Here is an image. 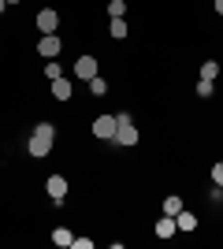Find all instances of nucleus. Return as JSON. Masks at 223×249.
Segmentation results:
<instances>
[{"label":"nucleus","instance_id":"12","mask_svg":"<svg viewBox=\"0 0 223 249\" xmlns=\"http://www.w3.org/2000/svg\"><path fill=\"white\" fill-rule=\"evenodd\" d=\"M201 78L216 82V78H220V63H216V60H205V63H201Z\"/></svg>","mask_w":223,"mask_h":249},{"label":"nucleus","instance_id":"20","mask_svg":"<svg viewBox=\"0 0 223 249\" xmlns=\"http://www.w3.org/2000/svg\"><path fill=\"white\" fill-rule=\"evenodd\" d=\"M216 15H223V0H216Z\"/></svg>","mask_w":223,"mask_h":249},{"label":"nucleus","instance_id":"17","mask_svg":"<svg viewBox=\"0 0 223 249\" xmlns=\"http://www.w3.org/2000/svg\"><path fill=\"white\" fill-rule=\"evenodd\" d=\"M123 11H127L123 0H108V19H123Z\"/></svg>","mask_w":223,"mask_h":249},{"label":"nucleus","instance_id":"21","mask_svg":"<svg viewBox=\"0 0 223 249\" xmlns=\"http://www.w3.org/2000/svg\"><path fill=\"white\" fill-rule=\"evenodd\" d=\"M4 8H8V0H0V15H4Z\"/></svg>","mask_w":223,"mask_h":249},{"label":"nucleus","instance_id":"7","mask_svg":"<svg viewBox=\"0 0 223 249\" xmlns=\"http://www.w3.org/2000/svg\"><path fill=\"white\" fill-rule=\"evenodd\" d=\"M45 190H49V197H52V201H64L67 197V178L64 175H49Z\"/></svg>","mask_w":223,"mask_h":249},{"label":"nucleus","instance_id":"1","mask_svg":"<svg viewBox=\"0 0 223 249\" xmlns=\"http://www.w3.org/2000/svg\"><path fill=\"white\" fill-rule=\"evenodd\" d=\"M52 142H56V126L52 123H37L34 126V134H30V142H26V149H30V156H49L52 153Z\"/></svg>","mask_w":223,"mask_h":249},{"label":"nucleus","instance_id":"8","mask_svg":"<svg viewBox=\"0 0 223 249\" xmlns=\"http://www.w3.org/2000/svg\"><path fill=\"white\" fill-rule=\"evenodd\" d=\"M179 234V227H175V216H164L156 223V238H175Z\"/></svg>","mask_w":223,"mask_h":249},{"label":"nucleus","instance_id":"4","mask_svg":"<svg viewBox=\"0 0 223 249\" xmlns=\"http://www.w3.org/2000/svg\"><path fill=\"white\" fill-rule=\"evenodd\" d=\"M60 49H64V41H60L56 34H41V41H37V56L56 60V56H60Z\"/></svg>","mask_w":223,"mask_h":249},{"label":"nucleus","instance_id":"10","mask_svg":"<svg viewBox=\"0 0 223 249\" xmlns=\"http://www.w3.org/2000/svg\"><path fill=\"white\" fill-rule=\"evenodd\" d=\"M175 227H179V231H197V216H193V212H186V208H182L179 216H175Z\"/></svg>","mask_w":223,"mask_h":249},{"label":"nucleus","instance_id":"16","mask_svg":"<svg viewBox=\"0 0 223 249\" xmlns=\"http://www.w3.org/2000/svg\"><path fill=\"white\" fill-rule=\"evenodd\" d=\"M89 93H93V97H104V93H108V82L101 78V74H97V78H89Z\"/></svg>","mask_w":223,"mask_h":249},{"label":"nucleus","instance_id":"3","mask_svg":"<svg viewBox=\"0 0 223 249\" xmlns=\"http://www.w3.org/2000/svg\"><path fill=\"white\" fill-rule=\"evenodd\" d=\"M116 126H119V115L112 119V115H97L93 119V138L97 142H112L116 138Z\"/></svg>","mask_w":223,"mask_h":249},{"label":"nucleus","instance_id":"11","mask_svg":"<svg viewBox=\"0 0 223 249\" xmlns=\"http://www.w3.org/2000/svg\"><path fill=\"white\" fill-rule=\"evenodd\" d=\"M108 34H112V37H116V41H123V37H127V22H123V19H112V22H108Z\"/></svg>","mask_w":223,"mask_h":249},{"label":"nucleus","instance_id":"22","mask_svg":"<svg viewBox=\"0 0 223 249\" xmlns=\"http://www.w3.org/2000/svg\"><path fill=\"white\" fill-rule=\"evenodd\" d=\"M8 4H22V0H8Z\"/></svg>","mask_w":223,"mask_h":249},{"label":"nucleus","instance_id":"14","mask_svg":"<svg viewBox=\"0 0 223 249\" xmlns=\"http://www.w3.org/2000/svg\"><path fill=\"white\" fill-rule=\"evenodd\" d=\"M71 242H74V234L67 227H56L52 231V246H71Z\"/></svg>","mask_w":223,"mask_h":249},{"label":"nucleus","instance_id":"9","mask_svg":"<svg viewBox=\"0 0 223 249\" xmlns=\"http://www.w3.org/2000/svg\"><path fill=\"white\" fill-rule=\"evenodd\" d=\"M71 93H74V86L67 82V78H56L52 82V97L56 101H71Z\"/></svg>","mask_w":223,"mask_h":249},{"label":"nucleus","instance_id":"19","mask_svg":"<svg viewBox=\"0 0 223 249\" xmlns=\"http://www.w3.org/2000/svg\"><path fill=\"white\" fill-rule=\"evenodd\" d=\"M212 182H216V186H223V164L212 167Z\"/></svg>","mask_w":223,"mask_h":249},{"label":"nucleus","instance_id":"13","mask_svg":"<svg viewBox=\"0 0 223 249\" xmlns=\"http://www.w3.org/2000/svg\"><path fill=\"white\" fill-rule=\"evenodd\" d=\"M179 212H182V197H175V194L164 197V216H179Z\"/></svg>","mask_w":223,"mask_h":249},{"label":"nucleus","instance_id":"18","mask_svg":"<svg viewBox=\"0 0 223 249\" xmlns=\"http://www.w3.org/2000/svg\"><path fill=\"white\" fill-rule=\"evenodd\" d=\"M212 93H216V82L201 78V82H197V97H212Z\"/></svg>","mask_w":223,"mask_h":249},{"label":"nucleus","instance_id":"15","mask_svg":"<svg viewBox=\"0 0 223 249\" xmlns=\"http://www.w3.org/2000/svg\"><path fill=\"white\" fill-rule=\"evenodd\" d=\"M45 78H49V82H56V78H64V67H60L56 60H49V63H45Z\"/></svg>","mask_w":223,"mask_h":249},{"label":"nucleus","instance_id":"2","mask_svg":"<svg viewBox=\"0 0 223 249\" xmlns=\"http://www.w3.org/2000/svg\"><path fill=\"white\" fill-rule=\"evenodd\" d=\"M112 145H119V149H134L138 145V126L130 123V115H119V126H116Z\"/></svg>","mask_w":223,"mask_h":249},{"label":"nucleus","instance_id":"6","mask_svg":"<svg viewBox=\"0 0 223 249\" xmlns=\"http://www.w3.org/2000/svg\"><path fill=\"white\" fill-rule=\"evenodd\" d=\"M56 26H60V15H56L52 8L37 11V30H41V34H56Z\"/></svg>","mask_w":223,"mask_h":249},{"label":"nucleus","instance_id":"5","mask_svg":"<svg viewBox=\"0 0 223 249\" xmlns=\"http://www.w3.org/2000/svg\"><path fill=\"white\" fill-rule=\"evenodd\" d=\"M74 74H78L82 82L97 78V60H93V56H78V60H74Z\"/></svg>","mask_w":223,"mask_h":249}]
</instances>
